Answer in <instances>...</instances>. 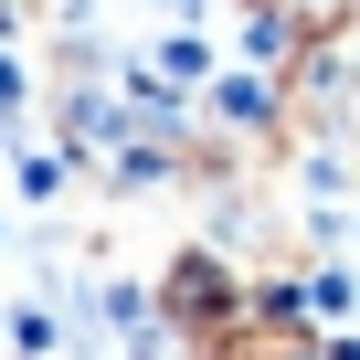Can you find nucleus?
<instances>
[{"label": "nucleus", "instance_id": "4", "mask_svg": "<svg viewBox=\"0 0 360 360\" xmlns=\"http://www.w3.org/2000/svg\"><path fill=\"white\" fill-rule=\"evenodd\" d=\"M11 117H22V64H11V43H0V138H11Z\"/></svg>", "mask_w": 360, "mask_h": 360}, {"label": "nucleus", "instance_id": "3", "mask_svg": "<svg viewBox=\"0 0 360 360\" xmlns=\"http://www.w3.org/2000/svg\"><path fill=\"white\" fill-rule=\"evenodd\" d=\"M0 339H11L22 360H64V318H53V307H22V318L0 328Z\"/></svg>", "mask_w": 360, "mask_h": 360}, {"label": "nucleus", "instance_id": "6", "mask_svg": "<svg viewBox=\"0 0 360 360\" xmlns=\"http://www.w3.org/2000/svg\"><path fill=\"white\" fill-rule=\"evenodd\" d=\"M339 32H360V0H349V22H339Z\"/></svg>", "mask_w": 360, "mask_h": 360}, {"label": "nucleus", "instance_id": "2", "mask_svg": "<svg viewBox=\"0 0 360 360\" xmlns=\"http://www.w3.org/2000/svg\"><path fill=\"white\" fill-rule=\"evenodd\" d=\"M11 180H22V202H53L64 180H75V159H64V148H22V159H11Z\"/></svg>", "mask_w": 360, "mask_h": 360}, {"label": "nucleus", "instance_id": "1", "mask_svg": "<svg viewBox=\"0 0 360 360\" xmlns=\"http://www.w3.org/2000/svg\"><path fill=\"white\" fill-rule=\"evenodd\" d=\"M148 297H159V318H169L180 339H202V328H223V318L255 297V276H244L223 244H180V255H169V276H159Z\"/></svg>", "mask_w": 360, "mask_h": 360}, {"label": "nucleus", "instance_id": "7", "mask_svg": "<svg viewBox=\"0 0 360 360\" xmlns=\"http://www.w3.org/2000/svg\"><path fill=\"white\" fill-rule=\"evenodd\" d=\"M0 233H11V223H0Z\"/></svg>", "mask_w": 360, "mask_h": 360}, {"label": "nucleus", "instance_id": "5", "mask_svg": "<svg viewBox=\"0 0 360 360\" xmlns=\"http://www.w3.org/2000/svg\"><path fill=\"white\" fill-rule=\"evenodd\" d=\"M11 32H22V0H0V43H11Z\"/></svg>", "mask_w": 360, "mask_h": 360}]
</instances>
